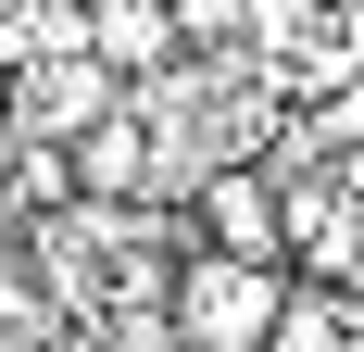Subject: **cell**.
<instances>
[{"label":"cell","mask_w":364,"mask_h":352,"mask_svg":"<svg viewBox=\"0 0 364 352\" xmlns=\"http://www.w3.org/2000/svg\"><path fill=\"white\" fill-rule=\"evenodd\" d=\"M164 315H176L188 352H264L277 315H289V277H277V264H239V252H188Z\"/></svg>","instance_id":"cell-1"},{"label":"cell","mask_w":364,"mask_h":352,"mask_svg":"<svg viewBox=\"0 0 364 352\" xmlns=\"http://www.w3.org/2000/svg\"><path fill=\"white\" fill-rule=\"evenodd\" d=\"M101 113H126V76L75 38V51H38V63H13V126H26L38 151H75Z\"/></svg>","instance_id":"cell-2"},{"label":"cell","mask_w":364,"mask_h":352,"mask_svg":"<svg viewBox=\"0 0 364 352\" xmlns=\"http://www.w3.org/2000/svg\"><path fill=\"white\" fill-rule=\"evenodd\" d=\"M201 227H214V252H239V264H277V252H289V189H277V164H214L201 176Z\"/></svg>","instance_id":"cell-3"},{"label":"cell","mask_w":364,"mask_h":352,"mask_svg":"<svg viewBox=\"0 0 364 352\" xmlns=\"http://www.w3.org/2000/svg\"><path fill=\"white\" fill-rule=\"evenodd\" d=\"M75 38H88V51H101L113 76H164V63L188 51L176 0H88V26H75Z\"/></svg>","instance_id":"cell-4"},{"label":"cell","mask_w":364,"mask_h":352,"mask_svg":"<svg viewBox=\"0 0 364 352\" xmlns=\"http://www.w3.org/2000/svg\"><path fill=\"white\" fill-rule=\"evenodd\" d=\"M63 164H75V189H88V202H126V189L151 176V126H139V113H101Z\"/></svg>","instance_id":"cell-5"},{"label":"cell","mask_w":364,"mask_h":352,"mask_svg":"<svg viewBox=\"0 0 364 352\" xmlns=\"http://www.w3.org/2000/svg\"><path fill=\"white\" fill-rule=\"evenodd\" d=\"M264 352H364V340H352V315H339L327 289H289V315H277Z\"/></svg>","instance_id":"cell-6"},{"label":"cell","mask_w":364,"mask_h":352,"mask_svg":"<svg viewBox=\"0 0 364 352\" xmlns=\"http://www.w3.org/2000/svg\"><path fill=\"white\" fill-rule=\"evenodd\" d=\"M239 13H252V0H176V26H188V38H226Z\"/></svg>","instance_id":"cell-7"},{"label":"cell","mask_w":364,"mask_h":352,"mask_svg":"<svg viewBox=\"0 0 364 352\" xmlns=\"http://www.w3.org/2000/svg\"><path fill=\"white\" fill-rule=\"evenodd\" d=\"M13 139H26V126H13V76H0V164H13Z\"/></svg>","instance_id":"cell-8"}]
</instances>
